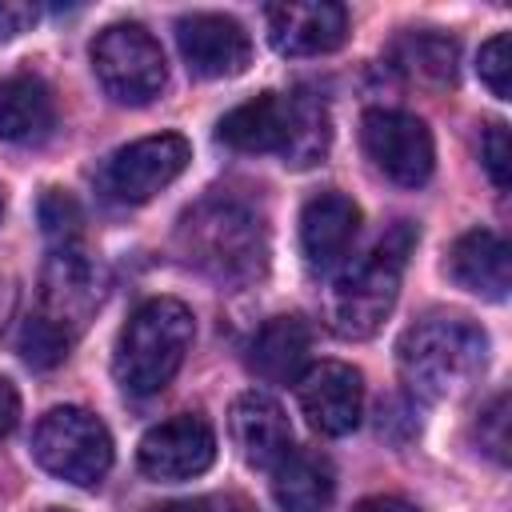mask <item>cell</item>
I'll return each mask as SVG.
<instances>
[{
    "label": "cell",
    "instance_id": "7402d4cb",
    "mask_svg": "<svg viewBox=\"0 0 512 512\" xmlns=\"http://www.w3.org/2000/svg\"><path fill=\"white\" fill-rule=\"evenodd\" d=\"M456 60H460L456 40L440 36V32H408L392 44V64L416 84H432V88L452 84Z\"/></svg>",
    "mask_w": 512,
    "mask_h": 512
},
{
    "label": "cell",
    "instance_id": "4316f807",
    "mask_svg": "<svg viewBox=\"0 0 512 512\" xmlns=\"http://www.w3.org/2000/svg\"><path fill=\"white\" fill-rule=\"evenodd\" d=\"M480 160L492 176L496 188H508L512 184V144H508V124H488L484 136H480Z\"/></svg>",
    "mask_w": 512,
    "mask_h": 512
},
{
    "label": "cell",
    "instance_id": "e575fe53",
    "mask_svg": "<svg viewBox=\"0 0 512 512\" xmlns=\"http://www.w3.org/2000/svg\"><path fill=\"white\" fill-rule=\"evenodd\" d=\"M44 512H68V508H44Z\"/></svg>",
    "mask_w": 512,
    "mask_h": 512
},
{
    "label": "cell",
    "instance_id": "30bf717a",
    "mask_svg": "<svg viewBox=\"0 0 512 512\" xmlns=\"http://www.w3.org/2000/svg\"><path fill=\"white\" fill-rule=\"evenodd\" d=\"M140 472L152 480H192L212 468L216 460V432L204 416L184 412L164 424H152L136 448Z\"/></svg>",
    "mask_w": 512,
    "mask_h": 512
},
{
    "label": "cell",
    "instance_id": "4fadbf2b",
    "mask_svg": "<svg viewBox=\"0 0 512 512\" xmlns=\"http://www.w3.org/2000/svg\"><path fill=\"white\" fill-rule=\"evenodd\" d=\"M264 20H268V44L280 56H324L336 52L348 36V12L344 4L332 0L272 4Z\"/></svg>",
    "mask_w": 512,
    "mask_h": 512
},
{
    "label": "cell",
    "instance_id": "d6a6232c",
    "mask_svg": "<svg viewBox=\"0 0 512 512\" xmlns=\"http://www.w3.org/2000/svg\"><path fill=\"white\" fill-rule=\"evenodd\" d=\"M12 304H16V284L12 280H0V328L12 316Z\"/></svg>",
    "mask_w": 512,
    "mask_h": 512
},
{
    "label": "cell",
    "instance_id": "603a6c76",
    "mask_svg": "<svg viewBox=\"0 0 512 512\" xmlns=\"http://www.w3.org/2000/svg\"><path fill=\"white\" fill-rule=\"evenodd\" d=\"M36 216H40V228H44V236L52 240V248H72V244H80L84 208L76 204L72 192H64V188H44V196H40V204H36Z\"/></svg>",
    "mask_w": 512,
    "mask_h": 512
},
{
    "label": "cell",
    "instance_id": "83f0119b",
    "mask_svg": "<svg viewBox=\"0 0 512 512\" xmlns=\"http://www.w3.org/2000/svg\"><path fill=\"white\" fill-rule=\"evenodd\" d=\"M36 16H40L36 4H24V0H0V36L8 40V36L28 32V28L36 24Z\"/></svg>",
    "mask_w": 512,
    "mask_h": 512
},
{
    "label": "cell",
    "instance_id": "6da1fadb",
    "mask_svg": "<svg viewBox=\"0 0 512 512\" xmlns=\"http://www.w3.org/2000/svg\"><path fill=\"white\" fill-rule=\"evenodd\" d=\"M176 248L220 284H252L268 268V232L252 204L216 192L196 200L176 224Z\"/></svg>",
    "mask_w": 512,
    "mask_h": 512
},
{
    "label": "cell",
    "instance_id": "484cf974",
    "mask_svg": "<svg viewBox=\"0 0 512 512\" xmlns=\"http://www.w3.org/2000/svg\"><path fill=\"white\" fill-rule=\"evenodd\" d=\"M476 436H480V448H484L496 464L508 460V396H504V392H496V396L488 400V408L480 412Z\"/></svg>",
    "mask_w": 512,
    "mask_h": 512
},
{
    "label": "cell",
    "instance_id": "9c48e42d",
    "mask_svg": "<svg viewBox=\"0 0 512 512\" xmlns=\"http://www.w3.org/2000/svg\"><path fill=\"white\" fill-rule=\"evenodd\" d=\"M96 304H100V268L92 264V256H84L80 244L52 248L40 280V308L32 316H40L60 336L76 340V332L88 324Z\"/></svg>",
    "mask_w": 512,
    "mask_h": 512
},
{
    "label": "cell",
    "instance_id": "ba28073f",
    "mask_svg": "<svg viewBox=\"0 0 512 512\" xmlns=\"http://www.w3.org/2000/svg\"><path fill=\"white\" fill-rule=\"evenodd\" d=\"M360 144L364 156L400 188H420L432 176L436 144L420 116L396 112V108H372L360 120Z\"/></svg>",
    "mask_w": 512,
    "mask_h": 512
},
{
    "label": "cell",
    "instance_id": "7c38bea8",
    "mask_svg": "<svg viewBox=\"0 0 512 512\" xmlns=\"http://www.w3.org/2000/svg\"><path fill=\"white\" fill-rule=\"evenodd\" d=\"M176 44L188 64V72L204 80H224L248 68L252 60V40L248 32L220 12H192L176 20Z\"/></svg>",
    "mask_w": 512,
    "mask_h": 512
},
{
    "label": "cell",
    "instance_id": "d4e9b609",
    "mask_svg": "<svg viewBox=\"0 0 512 512\" xmlns=\"http://www.w3.org/2000/svg\"><path fill=\"white\" fill-rule=\"evenodd\" d=\"M480 80L488 84V92L496 100L512 96V40H508V32H496L480 48Z\"/></svg>",
    "mask_w": 512,
    "mask_h": 512
},
{
    "label": "cell",
    "instance_id": "ac0fdd59",
    "mask_svg": "<svg viewBox=\"0 0 512 512\" xmlns=\"http://www.w3.org/2000/svg\"><path fill=\"white\" fill-rule=\"evenodd\" d=\"M56 124L52 88L36 72H12L0 80V140L36 144Z\"/></svg>",
    "mask_w": 512,
    "mask_h": 512
},
{
    "label": "cell",
    "instance_id": "52a82bcc",
    "mask_svg": "<svg viewBox=\"0 0 512 512\" xmlns=\"http://www.w3.org/2000/svg\"><path fill=\"white\" fill-rule=\"evenodd\" d=\"M188 160H192V148L184 136L176 132L144 136V140L116 148L104 160L96 184H100V196L112 204H144L160 188H168L188 168Z\"/></svg>",
    "mask_w": 512,
    "mask_h": 512
},
{
    "label": "cell",
    "instance_id": "f546056e",
    "mask_svg": "<svg viewBox=\"0 0 512 512\" xmlns=\"http://www.w3.org/2000/svg\"><path fill=\"white\" fill-rule=\"evenodd\" d=\"M352 512H420V508L408 504V500H400V496H368Z\"/></svg>",
    "mask_w": 512,
    "mask_h": 512
},
{
    "label": "cell",
    "instance_id": "d6986e66",
    "mask_svg": "<svg viewBox=\"0 0 512 512\" xmlns=\"http://www.w3.org/2000/svg\"><path fill=\"white\" fill-rule=\"evenodd\" d=\"M220 144L236 152H284L288 144V96L280 92H260L232 112L220 116L216 124Z\"/></svg>",
    "mask_w": 512,
    "mask_h": 512
},
{
    "label": "cell",
    "instance_id": "f1b7e54d",
    "mask_svg": "<svg viewBox=\"0 0 512 512\" xmlns=\"http://www.w3.org/2000/svg\"><path fill=\"white\" fill-rule=\"evenodd\" d=\"M16 420H20V392L12 380L0 376V440L16 428Z\"/></svg>",
    "mask_w": 512,
    "mask_h": 512
},
{
    "label": "cell",
    "instance_id": "2e32d148",
    "mask_svg": "<svg viewBox=\"0 0 512 512\" xmlns=\"http://www.w3.org/2000/svg\"><path fill=\"white\" fill-rule=\"evenodd\" d=\"M448 276L484 300H504L512 288V264H508V244L492 228H472L456 236L448 252Z\"/></svg>",
    "mask_w": 512,
    "mask_h": 512
},
{
    "label": "cell",
    "instance_id": "8992f818",
    "mask_svg": "<svg viewBox=\"0 0 512 512\" xmlns=\"http://www.w3.org/2000/svg\"><path fill=\"white\" fill-rule=\"evenodd\" d=\"M92 72L116 104H152L168 84V60L160 40L144 24H108L92 40Z\"/></svg>",
    "mask_w": 512,
    "mask_h": 512
},
{
    "label": "cell",
    "instance_id": "ffe728a7",
    "mask_svg": "<svg viewBox=\"0 0 512 512\" xmlns=\"http://www.w3.org/2000/svg\"><path fill=\"white\" fill-rule=\"evenodd\" d=\"M312 332L300 316H272L248 344V368L268 384H292L304 376Z\"/></svg>",
    "mask_w": 512,
    "mask_h": 512
},
{
    "label": "cell",
    "instance_id": "4dcf8cb0",
    "mask_svg": "<svg viewBox=\"0 0 512 512\" xmlns=\"http://www.w3.org/2000/svg\"><path fill=\"white\" fill-rule=\"evenodd\" d=\"M208 512H256L244 496H208Z\"/></svg>",
    "mask_w": 512,
    "mask_h": 512
},
{
    "label": "cell",
    "instance_id": "5b68a950",
    "mask_svg": "<svg viewBox=\"0 0 512 512\" xmlns=\"http://www.w3.org/2000/svg\"><path fill=\"white\" fill-rule=\"evenodd\" d=\"M32 456L44 472L56 480H68L76 488H92L112 468V436L100 416L76 404H60L40 416L32 432Z\"/></svg>",
    "mask_w": 512,
    "mask_h": 512
},
{
    "label": "cell",
    "instance_id": "277c9868",
    "mask_svg": "<svg viewBox=\"0 0 512 512\" xmlns=\"http://www.w3.org/2000/svg\"><path fill=\"white\" fill-rule=\"evenodd\" d=\"M412 248H416V228L408 220H396L372 244V252L352 272H344L336 280V288L328 296V324L336 336L368 340L380 332V324L388 320V312L400 296V280H404Z\"/></svg>",
    "mask_w": 512,
    "mask_h": 512
},
{
    "label": "cell",
    "instance_id": "8fae6325",
    "mask_svg": "<svg viewBox=\"0 0 512 512\" xmlns=\"http://www.w3.org/2000/svg\"><path fill=\"white\" fill-rule=\"evenodd\" d=\"M296 400L316 432L348 436L364 412V376L344 360H320L296 380Z\"/></svg>",
    "mask_w": 512,
    "mask_h": 512
},
{
    "label": "cell",
    "instance_id": "3957f363",
    "mask_svg": "<svg viewBox=\"0 0 512 512\" xmlns=\"http://www.w3.org/2000/svg\"><path fill=\"white\" fill-rule=\"evenodd\" d=\"M196 336L192 308L176 296L144 300L116 336L112 372L128 396H156L184 364Z\"/></svg>",
    "mask_w": 512,
    "mask_h": 512
},
{
    "label": "cell",
    "instance_id": "1f68e13d",
    "mask_svg": "<svg viewBox=\"0 0 512 512\" xmlns=\"http://www.w3.org/2000/svg\"><path fill=\"white\" fill-rule=\"evenodd\" d=\"M148 512H208V496H200V500H168V504L148 508Z\"/></svg>",
    "mask_w": 512,
    "mask_h": 512
},
{
    "label": "cell",
    "instance_id": "9a60e30c",
    "mask_svg": "<svg viewBox=\"0 0 512 512\" xmlns=\"http://www.w3.org/2000/svg\"><path fill=\"white\" fill-rule=\"evenodd\" d=\"M232 440L252 468H276L292 452V428L284 408L264 392H240L228 412Z\"/></svg>",
    "mask_w": 512,
    "mask_h": 512
},
{
    "label": "cell",
    "instance_id": "cb8c5ba5",
    "mask_svg": "<svg viewBox=\"0 0 512 512\" xmlns=\"http://www.w3.org/2000/svg\"><path fill=\"white\" fill-rule=\"evenodd\" d=\"M72 340L60 336L56 328H48L40 316H28L24 328H20V356L32 364V368H56L64 356H68Z\"/></svg>",
    "mask_w": 512,
    "mask_h": 512
},
{
    "label": "cell",
    "instance_id": "e0dca14e",
    "mask_svg": "<svg viewBox=\"0 0 512 512\" xmlns=\"http://www.w3.org/2000/svg\"><path fill=\"white\" fill-rule=\"evenodd\" d=\"M272 496L284 512H328L336 496V468L316 448H292L272 468Z\"/></svg>",
    "mask_w": 512,
    "mask_h": 512
},
{
    "label": "cell",
    "instance_id": "836d02e7",
    "mask_svg": "<svg viewBox=\"0 0 512 512\" xmlns=\"http://www.w3.org/2000/svg\"><path fill=\"white\" fill-rule=\"evenodd\" d=\"M0 216H4V188H0Z\"/></svg>",
    "mask_w": 512,
    "mask_h": 512
},
{
    "label": "cell",
    "instance_id": "44dd1931",
    "mask_svg": "<svg viewBox=\"0 0 512 512\" xmlns=\"http://www.w3.org/2000/svg\"><path fill=\"white\" fill-rule=\"evenodd\" d=\"M332 144V116L328 104L312 92H292L288 96V144H284V164L292 168H312L328 156Z\"/></svg>",
    "mask_w": 512,
    "mask_h": 512
},
{
    "label": "cell",
    "instance_id": "7a4b0ae2",
    "mask_svg": "<svg viewBox=\"0 0 512 512\" xmlns=\"http://www.w3.org/2000/svg\"><path fill=\"white\" fill-rule=\"evenodd\" d=\"M396 364L408 392L420 400H448L484 372L488 336L468 316H424L400 336Z\"/></svg>",
    "mask_w": 512,
    "mask_h": 512
},
{
    "label": "cell",
    "instance_id": "5bb4252c",
    "mask_svg": "<svg viewBox=\"0 0 512 512\" xmlns=\"http://www.w3.org/2000/svg\"><path fill=\"white\" fill-rule=\"evenodd\" d=\"M360 208L344 192H320L300 208V252L312 272H328L356 240Z\"/></svg>",
    "mask_w": 512,
    "mask_h": 512
}]
</instances>
